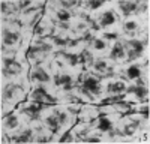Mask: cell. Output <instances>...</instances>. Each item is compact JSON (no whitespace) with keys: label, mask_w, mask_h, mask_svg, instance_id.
<instances>
[{"label":"cell","mask_w":150,"mask_h":144,"mask_svg":"<svg viewBox=\"0 0 150 144\" xmlns=\"http://www.w3.org/2000/svg\"><path fill=\"white\" fill-rule=\"evenodd\" d=\"M56 84H57V86H62L63 90H71V89L75 87L74 77L69 75V74H62V75L56 77Z\"/></svg>","instance_id":"cell-8"},{"label":"cell","mask_w":150,"mask_h":144,"mask_svg":"<svg viewBox=\"0 0 150 144\" xmlns=\"http://www.w3.org/2000/svg\"><path fill=\"white\" fill-rule=\"evenodd\" d=\"M32 101L33 102H39V104H54V99L50 96L42 87H38L32 92Z\"/></svg>","instance_id":"cell-5"},{"label":"cell","mask_w":150,"mask_h":144,"mask_svg":"<svg viewBox=\"0 0 150 144\" xmlns=\"http://www.w3.org/2000/svg\"><path fill=\"white\" fill-rule=\"evenodd\" d=\"M18 125H20V122H18L17 116H8L5 119V128H8V129H17Z\"/></svg>","instance_id":"cell-21"},{"label":"cell","mask_w":150,"mask_h":144,"mask_svg":"<svg viewBox=\"0 0 150 144\" xmlns=\"http://www.w3.org/2000/svg\"><path fill=\"white\" fill-rule=\"evenodd\" d=\"M48 51H51V45H48V44H41V45L32 47L30 51H29V59L30 60H38L44 54H47Z\"/></svg>","instance_id":"cell-7"},{"label":"cell","mask_w":150,"mask_h":144,"mask_svg":"<svg viewBox=\"0 0 150 144\" xmlns=\"http://www.w3.org/2000/svg\"><path fill=\"white\" fill-rule=\"evenodd\" d=\"M120 9L125 15H129V14H135L137 11H138L140 5L138 3H135V2H122L120 5Z\"/></svg>","instance_id":"cell-18"},{"label":"cell","mask_w":150,"mask_h":144,"mask_svg":"<svg viewBox=\"0 0 150 144\" xmlns=\"http://www.w3.org/2000/svg\"><path fill=\"white\" fill-rule=\"evenodd\" d=\"M24 93V89L20 86V84H14V83H9L5 86L3 89V99L8 102H14L20 98V95Z\"/></svg>","instance_id":"cell-1"},{"label":"cell","mask_w":150,"mask_h":144,"mask_svg":"<svg viewBox=\"0 0 150 144\" xmlns=\"http://www.w3.org/2000/svg\"><path fill=\"white\" fill-rule=\"evenodd\" d=\"M83 89H86L89 93H99L101 92V83H99L98 78L92 77V75H84L83 78Z\"/></svg>","instance_id":"cell-3"},{"label":"cell","mask_w":150,"mask_h":144,"mask_svg":"<svg viewBox=\"0 0 150 144\" xmlns=\"http://www.w3.org/2000/svg\"><path fill=\"white\" fill-rule=\"evenodd\" d=\"M137 27H138V23H137V21H126L123 24L125 32H135Z\"/></svg>","instance_id":"cell-26"},{"label":"cell","mask_w":150,"mask_h":144,"mask_svg":"<svg viewBox=\"0 0 150 144\" xmlns=\"http://www.w3.org/2000/svg\"><path fill=\"white\" fill-rule=\"evenodd\" d=\"M54 114L57 116V119H59L60 125H66V123L69 122V114H68L66 111H56Z\"/></svg>","instance_id":"cell-25"},{"label":"cell","mask_w":150,"mask_h":144,"mask_svg":"<svg viewBox=\"0 0 150 144\" xmlns=\"http://www.w3.org/2000/svg\"><path fill=\"white\" fill-rule=\"evenodd\" d=\"M30 78H32V81L39 83V84H42V83H50V81H51V77L48 75V72H47L44 68H39V66H35V68L32 69Z\"/></svg>","instance_id":"cell-4"},{"label":"cell","mask_w":150,"mask_h":144,"mask_svg":"<svg viewBox=\"0 0 150 144\" xmlns=\"http://www.w3.org/2000/svg\"><path fill=\"white\" fill-rule=\"evenodd\" d=\"M21 65L12 59H3V74L5 75H15L21 72Z\"/></svg>","instance_id":"cell-6"},{"label":"cell","mask_w":150,"mask_h":144,"mask_svg":"<svg viewBox=\"0 0 150 144\" xmlns=\"http://www.w3.org/2000/svg\"><path fill=\"white\" fill-rule=\"evenodd\" d=\"M33 131L32 129H24L20 132V135L12 137L11 141H15V143H27V141H33Z\"/></svg>","instance_id":"cell-14"},{"label":"cell","mask_w":150,"mask_h":144,"mask_svg":"<svg viewBox=\"0 0 150 144\" xmlns=\"http://www.w3.org/2000/svg\"><path fill=\"white\" fill-rule=\"evenodd\" d=\"M63 59L68 60L69 65H77L80 62V56H75V54H63Z\"/></svg>","instance_id":"cell-27"},{"label":"cell","mask_w":150,"mask_h":144,"mask_svg":"<svg viewBox=\"0 0 150 144\" xmlns=\"http://www.w3.org/2000/svg\"><path fill=\"white\" fill-rule=\"evenodd\" d=\"M110 57L112 60H123L125 57H126V50H125V45L122 42H116L114 47H112L111 50V54Z\"/></svg>","instance_id":"cell-12"},{"label":"cell","mask_w":150,"mask_h":144,"mask_svg":"<svg viewBox=\"0 0 150 144\" xmlns=\"http://www.w3.org/2000/svg\"><path fill=\"white\" fill-rule=\"evenodd\" d=\"M140 75H141V71H140V68L137 65H132V66H129L126 69V77L129 80H138Z\"/></svg>","instance_id":"cell-19"},{"label":"cell","mask_w":150,"mask_h":144,"mask_svg":"<svg viewBox=\"0 0 150 144\" xmlns=\"http://www.w3.org/2000/svg\"><path fill=\"white\" fill-rule=\"evenodd\" d=\"M42 105H44V104L32 102V104H29V105L24 107V108H23V111H24V114L30 116L32 119H38V116H39L41 111H42Z\"/></svg>","instance_id":"cell-10"},{"label":"cell","mask_w":150,"mask_h":144,"mask_svg":"<svg viewBox=\"0 0 150 144\" xmlns=\"http://www.w3.org/2000/svg\"><path fill=\"white\" fill-rule=\"evenodd\" d=\"M126 83L122 81V80H117V81H111L108 86H107V92L108 93H116V95H120L123 92H126Z\"/></svg>","instance_id":"cell-11"},{"label":"cell","mask_w":150,"mask_h":144,"mask_svg":"<svg viewBox=\"0 0 150 144\" xmlns=\"http://www.w3.org/2000/svg\"><path fill=\"white\" fill-rule=\"evenodd\" d=\"M116 15L112 11H105L104 14L101 15V18H99V24H101L102 27H108V26H112V24L116 23Z\"/></svg>","instance_id":"cell-13"},{"label":"cell","mask_w":150,"mask_h":144,"mask_svg":"<svg viewBox=\"0 0 150 144\" xmlns=\"http://www.w3.org/2000/svg\"><path fill=\"white\" fill-rule=\"evenodd\" d=\"M21 42V36L18 32H12V30H3V42H2V47L6 48H14L17 47L18 44Z\"/></svg>","instance_id":"cell-2"},{"label":"cell","mask_w":150,"mask_h":144,"mask_svg":"<svg viewBox=\"0 0 150 144\" xmlns=\"http://www.w3.org/2000/svg\"><path fill=\"white\" fill-rule=\"evenodd\" d=\"M81 140L90 141V143H99V141H101V138H99V137H81Z\"/></svg>","instance_id":"cell-31"},{"label":"cell","mask_w":150,"mask_h":144,"mask_svg":"<svg viewBox=\"0 0 150 144\" xmlns=\"http://www.w3.org/2000/svg\"><path fill=\"white\" fill-rule=\"evenodd\" d=\"M123 98L125 96H122V93L120 95H116V96H111V98H105L104 99V104H116V102H120V101H123Z\"/></svg>","instance_id":"cell-28"},{"label":"cell","mask_w":150,"mask_h":144,"mask_svg":"<svg viewBox=\"0 0 150 144\" xmlns=\"http://www.w3.org/2000/svg\"><path fill=\"white\" fill-rule=\"evenodd\" d=\"M92 48L93 50H96V51H104L105 48H107V42L104 41V39H93L92 41Z\"/></svg>","instance_id":"cell-24"},{"label":"cell","mask_w":150,"mask_h":144,"mask_svg":"<svg viewBox=\"0 0 150 144\" xmlns=\"http://www.w3.org/2000/svg\"><path fill=\"white\" fill-rule=\"evenodd\" d=\"M129 93H132L135 98H138V99H147V96H149V89L144 87V86H134L128 90Z\"/></svg>","instance_id":"cell-16"},{"label":"cell","mask_w":150,"mask_h":144,"mask_svg":"<svg viewBox=\"0 0 150 144\" xmlns=\"http://www.w3.org/2000/svg\"><path fill=\"white\" fill-rule=\"evenodd\" d=\"M71 39L69 38H62V36H53V44L59 48H66L69 47Z\"/></svg>","instance_id":"cell-22"},{"label":"cell","mask_w":150,"mask_h":144,"mask_svg":"<svg viewBox=\"0 0 150 144\" xmlns=\"http://www.w3.org/2000/svg\"><path fill=\"white\" fill-rule=\"evenodd\" d=\"M98 129L102 132L111 131V120H108L107 117H99L98 119Z\"/></svg>","instance_id":"cell-20"},{"label":"cell","mask_w":150,"mask_h":144,"mask_svg":"<svg viewBox=\"0 0 150 144\" xmlns=\"http://www.w3.org/2000/svg\"><path fill=\"white\" fill-rule=\"evenodd\" d=\"M45 125L50 129V132H53V134H56V132L59 131V128H60V122H59V119H57L56 114L47 116L45 117Z\"/></svg>","instance_id":"cell-15"},{"label":"cell","mask_w":150,"mask_h":144,"mask_svg":"<svg viewBox=\"0 0 150 144\" xmlns=\"http://www.w3.org/2000/svg\"><path fill=\"white\" fill-rule=\"evenodd\" d=\"M53 138L51 137H45V135H39L36 138V141H39V143H45V141H51Z\"/></svg>","instance_id":"cell-32"},{"label":"cell","mask_w":150,"mask_h":144,"mask_svg":"<svg viewBox=\"0 0 150 144\" xmlns=\"http://www.w3.org/2000/svg\"><path fill=\"white\" fill-rule=\"evenodd\" d=\"M126 45L129 47V60L137 59L144 51V44L140 42V41H129Z\"/></svg>","instance_id":"cell-9"},{"label":"cell","mask_w":150,"mask_h":144,"mask_svg":"<svg viewBox=\"0 0 150 144\" xmlns=\"http://www.w3.org/2000/svg\"><path fill=\"white\" fill-rule=\"evenodd\" d=\"M59 5L62 6V9H68V8L75 6V5H77V2H75V0H71V2H68V0H62Z\"/></svg>","instance_id":"cell-29"},{"label":"cell","mask_w":150,"mask_h":144,"mask_svg":"<svg viewBox=\"0 0 150 144\" xmlns=\"http://www.w3.org/2000/svg\"><path fill=\"white\" fill-rule=\"evenodd\" d=\"M56 17L60 23H66L71 20V12L66 11V9H57L56 11Z\"/></svg>","instance_id":"cell-23"},{"label":"cell","mask_w":150,"mask_h":144,"mask_svg":"<svg viewBox=\"0 0 150 144\" xmlns=\"http://www.w3.org/2000/svg\"><path fill=\"white\" fill-rule=\"evenodd\" d=\"M93 71L96 72V74H101V75L108 74V72H110V66L107 63V60H104V59L96 60V62L93 63Z\"/></svg>","instance_id":"cell-17"},{"label":"cell","mask_w":150,"mask_h":144,"mask_svg":"<svg viewBox=\"0 0 150 144\" xmlns=\"http://www.w3.org/2000/svg\"><path fill=\"white\" fill-rule=\"evenodd\" d=\"M84 6L86 8H90V9H98V8L102 6V2H87Z\"/></svg>","instance_id":"cell-30"}]
</instances>
